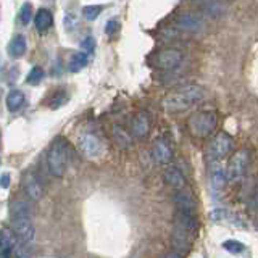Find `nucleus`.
I'll return each instance as SVG.
<instances>
[{
    "mask_svg": "<svg viewBox=\"0 0 258 258\" xmlns=\"http://www.w3.org/2000/svg\"><path fill=\"white\" fill-rule=\"evenodd\" d=\"M205 99V87L199 84H184L168 92L163 99V108L166 113H182L196 107Z\"/></svg>",
    "mask_w": 258,
    "mask_h": 258,
    "instance_id": "1",
    "label": "nucleus"
},
{
    "mask_svg": "<svg viewBox=\"0 0 258 258\" xmlns=\"http://www.w3.org/2000/svg\"><path fill=\"white\" fill-rule=\"evenodd\" d=\"M218 124V115L213 110H200L192 113L187 119V129L194 137L205 139L212 136Z\"/></svg>",
    "mask_w": 258,
    "mask_h": 258,
    "instance_id": "2",
    "label": "nucleus"
},
{
    "mask_svg": "<svg viewBox=\"0 0 258 258\" xmlns=\"http://www.w3.org/2000/svg\"><path fill=\"white\" fill-rule=\"evenodd\" d=\"M47 166L53 177H63L68 168V145L63 137H56L47 153Z\"/></svg>",
    "mask_w": 258,
    "mask_h": 258,
    "instance_id": "3",
    "label": "nucleus"
},
{
    "mask_svg": "<svg viewBox=\"0 0 258 258\" xmlns=\"http://www.w3.org/2000/svg\"><path fill=\"white\" fill-rule=\"evenodd\" d=\"M248 161H250V152L245 149L237 150L229 158L228 166H226V177H228L229 184H237L242 181V177H244L247 171Z\"/></svg>",
    "mask_w": 258,
    "mask_h": 258,
    "instance_id": "4",
    "label": "nucleus"
},
{
    "mask_svg": "<svg viewBox=\"0 0 258 258\" xmlns=\"http://www.w3.org/2000/svg\"><path fill=\"white\" fill-rule=\"evenodd\" d=\"M234 139L228 133H218L208 147V158L210 161H221L232 152Z\"/></svg>",
    "mask_w": 258,
    "mask_h": 258,
    "instance_id": "5",
    "label": "nucleus"
},
{
    "mask_svg": "<svg viewBox=\"0 0 258 258\" xmlns=\"http://www.w3.org/2000/svg\"><path fill=\"white\" fill-rule=\"evenodd\" d=\"M184 55L177 48H163L153 55V67L161 71H173L181 67Z\"/></svg>",
    "mask_w": 258,
    "mask_h": 258,
    "instance_id": "6",
    "label": "nucleus"
},
{
    "mask_svg": "<svg viewBox=\"0 0 258 258\" xmlns=\"http://www.w3.org/2000/svg\"><path fill=\"white\" fill-rule=\"evenodd\" d=\"M176 26L185 31V32H200L205 29V21L199 13H192V12H182L179 15H176L174 18Z\"/></svg>",
    "mask_w": 258,
    "mask_h": 258,
    "instance_id": "7",
    "label": "nucleus"
},
{
    "mask_svg": "<svg viewBox=\"0 0 258 258\" xmlns=\"http://www.w3.org/2000/svg\"><path fill=\"white\" fill-rule=\"evenodd\" d=\"M194 236H196V232H194V231L181 228V226L174 224L173 234H171V244H173V248L176 250L177 255H185L189 252Z\"/></svg>",
    "mask_w": 258,
    "mask_h": 258,
    "instance_id": "8",
    "label": "nucleus"
},
{
    "mask_svg": "<svg viewBox=\"0 0 258 258\" xmlns=\"http://www.w3.org/2000/svg\"><path fill=\"white\" fill-rule=\"evenodd\" d=\"M12 229L15 231L16 239L20 240L31 242L36 237V228L29 216H12Z\"/></svg>",
    "mask_w": 258,
    "mask_h": 258,
    "instance_id": "9",
    "label": "nucleus"
},
{
    "mask_svg": "<svg viewBox=\"0 0 258 258\" xmlns=\"http://www.w3.org/2000/svg\"><path fill=\"white\" fill-rule=\"evenodd\" d=\"M78 147L83 152V155H86L87 158H95L99 157L103 147L100 139L92 133H84L78 137Z\"/></svg>",
    "mask_w": 258,
    "mask_h": 258,
    "instance_id": "10",
    "label": "nucleus"
},
{
    "mask_svg": "<svg viewBox=\"0 0 258 258\" xmlns=\"http://www.w3.org/2000/svg\"><path fill=\"white\" fill-rule=\"evenodd\" d=\"M21 187H23V192L26 194V197L32 202H39L45 194L42 182H40L39 177L31 171L23 176Z\"/></svg>",
    "mask_w": 258,
    "mask_h": 258,
    "instance_id": "11",
    "label": "nucleus"
},
{
    "mask_svg": "<svg viewBox=\"0 0 258 258\" xmlns=\"http://www.w3.org/2000/svg\"><path fill=\"white\" fill-rule=\"evenodd\" d=\"M152 157L160 165H168L173 160V145L168 141V137L161 136L155 141L152 147Z\"/></svg>",
    "mask_w": 258,
    "mask_h": 258,
    "instance_id": "12",
    "label": "nucleus"
},
{
    "mask_svg": "<svg viewBox=\"0 0 258 258\" xmlns=\"http://www.w3.org/2000/svg\"><path fill=\"white\" fill-rule=\"evenodd\" d=\"M173 202L176 205V210H182V212H189V213L196 212V200H194V196L189 190L177 189L173 196Z\"/></svg>",
    "mask_w": 258,
    "mask_h": 258,
    "instance_id": "13",
    "label": "nucleus"
},
{
    "mask_svg": "<svg viewBox=\"0 0 258 258\" xmlns=\"http://www.w3.org/2000/svg\"><path fill=\"white\" fill-rule=\"evenodd\" d=\"M131 131L137 137V139H144L150 133V118L147 113H137L133 118L131 123Z\"/></svg>",
    "mask_w": 258,
    "mask_h": 258,
    "instance_id": "14",
    "label": "nucleus"
},
{
    "mask_svg": "<svg viewBox=\"0 0 258 258\" xmlns=\"http://www.w3.org/2000/svg\"><path fill=\"white\" fill-rule=\"evenodd\" d=\"M163 179H165V182L169 185V187H173L174 190L185 187V176L181 173V169H177L176 166H168V168H165Z\"/></svg>",
    "mask_w": 258,
    "mask_h": 258,
    "instance_id": "15",
    "label": "nucleus"
},
{
    "mask_svg": "<svg viewBox=\"0 0 258 258\" xmlns=\"http://www.w3.org/2000/svg\"><path fill=\"white\" fill-rule=\"evenodd\" d=\"M15 245H16V240L13 239V229L10 231L7 226H4L2 237H0V256L2 258L10 256L15 252Z\"/></svg>",
    "mask_w": 258,
    "mask_h": 258,
    "instance_id": "16",
    "label": "nucleus"
},
{
    "mask_svg": "<svg viewBox=\"0 0 258 258\" xmlns=\"http://www.w3.org/2000/svg\"><path fill=\"white\" fill-rule=\"evenodd\" d=\"M210 181H212L213 189H216V190L223 189V185L228 182L226 169L220 165V161H213V166L210 168Z\"/></svg>",
    "mask_w": 258,
    "mask_h": 258,
    "instance_id": "17",
    "label": "nucleus"
},
{
    "mask_svg": "<svg viewBox=\"0 0 258 258\" xmlns=\"http://www.w3.org/2000/svg\"><path fill=\"white\" fill-rule=\"evenodd\" d=\"M34 24L39 32H45L53 26V15L47 8H40L34 16Z\"/></svg>",
    "mask_w": 258,
    "mask_h": 258,
    "instance_id": "18",
    "label": "nucleus"
},
{
    "mask_svg": "<svg viewBox=\"0 0 258 258\" xmlns=\"http://www.w3.org/2000/svg\"><path fill=\"white\" fill-rule=\"evenodd\" d=\"M26 48H28V44H26V37L18 34L12 39L10 42V47H8V50H10V55L13 58H21V56L26 53Z\"/></svg>",
    "mask_w": 258,
    "mask_h": 258,
    "instance_id": "19",
    "label": "nucleus"
},
{
    "mask_svg": "<svg viewBox=\"0 0 258 258\" xmlns=\"http://www.w3.org/2000/svg\"><path fill=\"white\" fill-rule=\"evenodd\" d=\"M24 100H26L24 94L18 91V89H13V91H10L7 95V108L10 111H18L24 105Z\"/></svg>",
    "mask_w": 258,
    "mask_h": 258,
    "instance_id": "20",
    "label": "nucleus"
},
{
    "mask_svg": "<svg viewBox=\"0 0 258 258\" xmlns=\"http://www.w3.org/2000/svg\"><path fill=\"white\" fill-rule=\"evenodd\" d=\"M210 218L215 221V223H229V224H240L239 220H236V216H234L231 212L228 210H223V208H216L213 210L212 213H210Z\"/></svg>",
    "mask_w": 258,
    "mask_h": 258,
    "instance_id": "21",
    "label": "nucleus"
},
{
    "mask_svg": "<svg viewBox=\"0 0 258 258\" xmlns=\"http://www.w3.org/2000/svg\"><path fill=\"white\" fill-rule=\"evenodd\" d=\"M111 134H113V139L116 141V144L121 145L123 149L131 147V136H129V133L126 131L124 127H121V126H113Z\"/></svg>",
    "mask_w": 258,
    "mask_h": 258,
    "instance_id": "22",
    "label": "nucleus"
},
{
    "mask_svg": "<svg viewBox=\"0 0 258 258\" xmlns=\"http://www.w3.org/2000/svg\"><path fill=\"white\" fill-rule=\"evenodd\" d=\"M87 60H89L87 52H78V53H75V55L71 56V60H70V71H73V73L81 71L87 64Z\"/></svg>",
    "mask_w": 258,
    "mask_h": 258,
    "instance_id": "23",
    "label": "nucleus"
},
{
    "mask_svg": "<svg viewBox=\"0 0 258 258\" xmlns=\"http://www.w3.org/2000/svg\"><path fill=\"white\" fill-rule=\"evenodd\" d=\"M12 216H32V208L29 204L23 200H16L15 204H12Z\"/></svg>",
    "mask_w": 258,
    "mask_h": 258,
    "instance_id": "24",
    "label": "nucleus"
},
{
    "mask_svg": "<svg viewBox=\"0 0 258 258\" xmlns=\"http://www.w3.org/2000/svg\"><path fill=\"white\" fill-rule=\"evenodd\" d=\"M103 12V7L102 5H87L83 8V16L89 21H94L100 16V13Z\"/></svg>",
    "mask_w": 258,
    "mask_h": 258,
    "instance_id": "25",
    "label": "nucleus"
},
{
    "mask_svg": "<svg viewBox=\"0 0 258 258\" xmlns=\"http://www.w3.org/2000/svg\"><path fill=\"white\" fill-rule=\"evenodd\" d=\"M44 79V70L39 68V67H34L29 73H28V78L26 81L31 84V86H37L40 81Z\"/></svg>",
    "mask_w": 258,
    "mask_h": 258,
    "instance_id": "26",
    "label": "nucleus"
},
{
    "mask_svg": "<svg viewBox=\"0 0 258 258\" xmlns=\"http://www.w3.org/2000/svg\"><path fill=\"white\" fill-rule=\"evenodd\" d=\"M64 102H67V92H64V89H58V91L55 92V95L50 99L48 107H50V108H60L61 105H64Z\"/></svg>",
    "mask_w": 258,
    "mask_h": 258,
    "instance_id": "27",
    "label": "nucleus"
},
{
    "mask_svg": "<svg viewBox=\"0 0 258 258\" xmlns=\"http://www.w3.org/2000/svg\"><path fill=\"white\" fill-rule=\"evenodd\" d=\"M32 5L28 2V4H23V7H21V10H20V23L21 24H29V21L32 20Z\"/></svg>",
    "mask_w": 258,
    "mask_h": 258,
    "instance_id": "28",
    "label": "nucleus"
},
{
    "mask_svg": "<svg viewBox=\"0 0 258 258\" xmlns=\"http://www.w3.org/2000/svg\"><path fill=\"white\" fill-rule=\"evenodd\" d=\"M223 248L228 250L231 253H240V252H244V244L239 240H226L223 242Z\"/></svg>",
    "mask_w": 258,
    "mask_h": 258,
    "instance_id": "29",
    "label": "nucleus"
},
{
    "mask_svg": "<svg viewBox=\"0 0 258 258\" xmlns=\"http://www.w3.org/2000/svg\"><path fill=\"white\" fill-rule=\"evenodd\" d=\"M116 29H118V21L110 20V21L107 23V28H105V32H107L108 36H113V32H115Z\"/></svg>",
    "mask_w": 258,
    "mask_h": 258,
    "instance_id": "30",
    "label": "nucleus"
},
{
    "mask_svg": "<svg viewBox=\"0 0 258 258\" xmlns=\"http://www.w3.org/2000/svg\"><path fill=\"white\" fill-rule=\"evenodd\" d=\"M8 184H10V174H8V173H4V174H2V187L7 189V187H8Z\"/></svg>",
    "mask_w": 258,
    "mask_h": 258,
    "instance_id": "31",
    "label": "nucleus"
},
{
    "mask_svg": "<svg viewBox=\"0 0 258 258\" xmlns=\"http://www.w3.org/2000/svg\"><path fill=\"white\" fill-rule=\"evenodd\" d=\"M83 47H86V48H89V50H91V48L94 47V40H92V37H86V40L83 42Z\"/></svg>",
    "mask_w": 258,
    "mask_h": 258,
    "instance_id": "32",
    "label": "nucleus"
}]
</instances>
